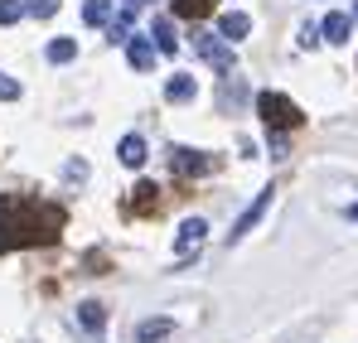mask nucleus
Wrapping results in <instances>:
<instances>
[{"label":"nucleus","mask_w":358,"mask_h":343,"mask_svg":"<svg viewBox=\"0 0 358 343\" xmlns=\"http://www.w3.org/2000/svg\"><path fill=\"white\" fill-rule=\"evenodd\" d=\"M68 58H78V44L73 39H54L49 44V63H68Z\"/></svg>","instance_id":"nucleus-19"},{"label":"nucleus","mask_w":358,"mask_h":343,"mask_svg":"<svg viewBox=\"0 0 358 343\" xmlns=\"http://www.w3.org/2000/svg\"><path fill=\"white\" fill-rule=\"evenodd\" d=\"M320 34H324V39H329V44H344V39H349V34H354V20H349V15H339V10H334V15H324V24H320Z\"/></svg>","instance_id":"nucleus-10"},{"label":"nucleus","mask_w":358,"mask_h":343,"mask_svg":"<svg viewBox=\"0 0 358 343\" xmlns=\"http://www.w3.org/2000/svg\"><path fill=\"white\" fill-rule=\"evenodd\" d=\"M68 179H73V184H83V179H87V165H83V160H68Z\"/></svg>","instance_id":"nucleus-23"},{"label":"nucleus","mask_w":358,"mask_h":343,"mask_svg":"<svg viewBox=\"0 0 358 343\" xmlns=\"http://www.w3.org/2000/svg\"><path fill=\"white\" fill-rule=\"evenodd\" d=\"M155 39H145V34H131V44H126V58H131V68L136 73H150L155 68Z\"/></svg>","instance_id":"nucleus-5"},{"label":"nucleus","mask_w":358,"mask_h":343,"mask_svg":"<svg viewBox=\"0 0 358 343\" xmlns=\"http://www.w3.org/2000/svg\"><path fill=\"white\" fill-rule=\"evenodd\" d=\"M315 44H320V29L305 24V29H300V49H315Z\"/></svg>","instance_id":"nucleus-24"},{"label":"nucleus","mask_w":358,"mask_h":343,"mask_svg":"<svg viewBox=\"0 0 358 343\" xmlns=\"http://www.w3.org/2000/svg\"><path fill=\"white\" fill-rule=\"evenodd\" d=\"M150 39H155V49H160V54H175V49H179V39H175V24H170L165 15H160V20L150 24Z\"/></svg>","instance_id":"nucleus-16"},{"label":"nucleus","mask_w":358,"mask_h":343,"mask_svg":"<svg viewBox=\"0 0 358 343\" xmlns=\"http://www.w3.org/2000/svg\"><path fill=\"white\" fill-rule=\"evenodd\" d=\"M131 24H136V0L131 5H121L117 20H112V29H107V39L112 44H131Z\"/></svg>","instance_id":"nucleus-12"},{"label":"nucleus","mask_w":358,"mask_h":343,"mask_svg":"<svg viewBox=\"0 0 358 343\" xmlns=\"http://www.w3.org/2000/svg\"><path fill=\"white\" fill-rule=\"evenodd\" d=\"M165 97H170V102H194V97H199V82H194L189 73H175V78L165 82Z\"/></svg>","instance_id":"nucleus-13"},{"label":"nucleus","mask_w":358,"mask_h":343,"mask_svg":"<svg viewBox=\"0 0 358 343\" xmlns=\"http://www.w3.org/2000/svg\"><path fill=\"white\" fill-rule=\"evenodd\" d=\"M117 150H121V165H131V170H141V165H145V140H141V136H126Z\"/></svg>","instance_id":"nucleus-17"},{"label":"nucleus","mask_w":358,"mask_h":343,"mask_svg":"<svg viewBox=\"0 0 358 343\" xmlns=\"http://www.w3.org/2000/svg\"><path fill=\"white\" fill-rule=\"evenodd\" d=\"M257 116H262L271 131H291V126L305 121L300 107L291 102V97H281V92H257Z\"/></svg>","instance_id":"nucleus-2"},{"label":"nucleus","mask_w":358,"mask_h":343,"mask_svg":"<svg viewBox=\"0 0 358 343\" xmlns=\"http://www.w3.org/2000/svg\"><path fill=\"white\" fill-rule=\"evenodd\" d=\"M194 49H199V58H203L208 68H218V73H233V49H228L218 34H203V29H194Z\"/></svg>","instance_id":"nucleus-3"},{"label":"nucleus","mask_w":358,"mask_h":343,"mask_svg":"<svg viewBox=\"0 0 358 343\" xmlns=\"http://www.w3.org/2000/svg\"><path fill=\"white\" fill-rule=\"evenodd\" d=\"M218 34H223L228 44H238V39H247V34H252V15H242V10H228V15L218 20Z\"/></svg>","instance_id":"nucleus-8"},{"label":"nucleus","mask_w":358,"mask_h":343,"mask_svg":"<svg viewBox=\"0 0 358 343\" xmlns=\"http://www.w3.org/2000/svg\"><path fill=\"white\" fill-rule=\"evenodd\" d=\"M354 15H358V0H354Z\"/></svg>","instance_id":"nucleus-25"},{"label":"nucleus","mask_w":358,"mask_h":343,"mask_svg":"<svg viewBox=\"0 0 358 343\" xmlns=\"http://www.w3.org/2000/svg\"><path fill=\"white\" fill-rule=\"evenodd\" d=\"M175 334V319H141L136 324V343H160Z\"/></svg>","instance_id":"nucleus-9"},{"label":"nucleus","mask_w":358,"mask_h":343,"mask_svg":"<svg viewBox=\"0 0 358 343\" xmlns=\"http://www.w3.org/2000/svg\"><path fill=\"white\" fill-rule=\"evenodd\" d=\"M63 213L59 203L29 198V194H0V251H20V247H49L59 242Z\"/></svg>","instance_id":"nucleus-1"},{"label":"nucleus","mask_w":358,"mask_h":343,"mask_svg":"<svg viewBox=\"0 0 358 343\" xmlns=\"http://www.w3.org/2000/svg\"><path fill=\"white\" fill-rule=\"evenodd\" d=\"M170 170H175V174H208V170H213V155H199V150L175 145V150H170Z\"/></svg>","instance_id":"nucleus-4"},{"label":"nucleus","mask_w":358,"mask_h":343,"mask_svg":"<svg viewBox=\"0 0 358 343\" xmlns=\"http://www.w3.org/2000/svg\"><path fill=\"white\" fill-rule=\"evenodd\" d=\"M0 97H5V102H15V97H20V82H15V78H5V73H0Z\"/></svg>","instance_id":"nucleus-22"},{"label":"nucleus","mask_w":358,"mask_h":343,"mask_svg":"<svg viewBox=\"0 0 358 343\" xmlns=\"http://www.w3.org/2000/svg\"><path fill=\"white\" fill-rule=\"evenodd\" d=\"M203 232H208L203 218H184V223H179V237H175V251H179V256H189V251L203 242Z\"/></svg>","instance_id":"nucleus-7"},{"label":"nucleus","mask_w":358,"mask_h":343,"mask_svg":"<svg viewBox=\"0 0 358 343\" xmlns=\"http://www.w3.org/2000/svg\"><path fill=\"white\" fill-rule=\"evenodd\" d=\"M78 324H83L87 334H102V329H107V309H102L97 300H87V305H78Z\"/></svg>","instance_id":"nucleus-14"},{"label":"nucleus","mask_w":358,"mask_h":343,"mask_svg":"<svg viewBox=\"0 0 358 343\" xmlns=\"http://www.w3.org/2000/svg\"><path fill=\"white\" fill-rule=\"evenodd\" d=\"M213 10V0H175V15L179 20H203Z\"/></svg>","instance_id":"nucleus-18"},{"label":"nucleus","mask_w":358,"mask_h":343,"mask_svg":"<svg viewBox=\"0 0 358 343\" xmlns=\"http://www.w3.org/2000/svg\"><path fill=\"white\" fill-rule=\"evenodd\" d=\"M155 208H160V189L150 179H141L136 194H131V213H155Z\"/></svg>","instance_id":"nucleus-11"},{"label":"nucleus","mask_w":358,"mask_h":343,"mask_svg":"<svg viewBox=\"0 0 358 343\" xmlns=\"http://www.w3.org/2000/svg\"><path fill=\"white\" fill-rule=\"evenodd\" d=\"M83 20L87 24H112L117 20V0H87L83 5Z\"/></svg>","instance_id":"nucleus-15"},{"label":"nucleus","mask_w":358,"mask_h":343,"mask_svg":"<svg viewBox=\"0 0 358 343\" xmlns=\"http://www.w3.org/2000/svg\"><path fill=\"white\" fill-rule=\"evenodd\" d=\"M24 10L34 20H49V15H59V0H24Z\"/></svg>","instance_id":"nucleus-20"},{"label":"nucleus","mask_w":358,"mask_h":343,"mask_svg":"<svg viewBox=\"0 0 358 343\" xmlns=\"http://www.w3.org/2000/svg\"><path fill=\"white\" fill-rule=\"evenodd\" d=\"M266 208H271V189H262V194H257V203H252V208H247V213L238 218V228H233V237H228V242H242L247 232L262 223V213H266Z\"/></svg>","instance_id":"nucleus-6"},{"label":"nucleus","mask_w":358,"mask_h":343,"mask_svg":"<svg viewBox=\"0 0 358 343\" xmlns=\"http://www.w3.org/2000/svg\"><path fill=\"white\" fill-rule=\"evenodd\" d=\"M24 15V0H0V24H15Z\"/></svg>","instance_id":"nucleus-21"}]
</instances>
